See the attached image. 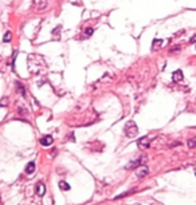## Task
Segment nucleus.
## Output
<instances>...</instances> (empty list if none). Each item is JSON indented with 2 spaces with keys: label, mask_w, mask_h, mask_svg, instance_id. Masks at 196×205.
<instances>
[{
  "label": "nucleus",
  "mask_w": 196,
  "mask_h": 205,
  "mask_svg": "<svg viewBox=\"0 0 196 205\" xmlns=\"http://www.w3.org/2000/svg\"><path fill=\"white\" fill-rule=\"evenodd\" d=\"M124 132H125V136L129 137V138H133V137H136L137 134H138V127H137L136 122H133V121L126 122L125 127H124Z\"/></svg>",
  "instance_id": "f257e3e1"
},
{
  "label": "nucleus",
  "mask_w": 196,
  "mask_h": 205,
  "mask_svg": "<svg viewBox=\"0 0 196 205\" xmlns=\"http://www.w3.org/2000/svg\"><path fill=\"white\" fill-rule=\"evenodd\" d=\"M35 192H36V195L39 196V197H43L46 193V186L43 182H38L36 184V188H35Z\"/></svg>",
  "instance_id": "f03ea898"
},
{
  "label": "nucleus",
  "mask_w": 196,
  "mask_h": 205,
  "mask_svg": "<svg viewBox=\"0 0 196 205\" xmlns=\"http://www.w3.org/2000/svg\"><path fill=\"white\" fill-rule=\"evenodd\" d=\"M172 78H173V80H175V82H181V80L184 79L183 71H181V70H176L175 73H173V75H172Z\"/></svg>",
  "instance_id": "7ed1b4c3"
},
{
  "label": "nucleus",
  "mask_w": 196,
  "mask_h": 205,
  "mask_svg": "<svg viewBox=\"0 0 196 205\" xmlns=\"http://www.w3.org/2000/svg\"><path fill=\"white\" fill-rule=\"evenodd\" d=\"M53 141L54 139H53L51 136H44L42 139H40V143H42L43 146H50L51 143H53Z\"/></svg>",
  "instance_id": "20e7f679"
},
{
  "label": "nucleus",
  "mask_w": 196,
  "mask_h": 205,
  "mask_svg": "<svg viewBox=\"0 0 196 205\" xmlns=\"http://www.w3.org/2000/svg\"><path fill=\"white\" fill-rule=\"evenodd\" d=\"M34 172H35V162L27 163V166H26V173H27V174H32Z\"/></svg>",
  "instance_id": "39448f33"
},
{
  "label": "nucleus",
  "mask_w": 196,
  "mask_h": 205,
  "mask_svg": "<svg viewBox=\"0 0 196 205\" xmlns=\"http://www.w3.org/2000/svg\"><path fill=\"white\" fill-rule=\"evenodd\" d=\"M148 174V168L147 166H142L140 169V170L137 172V176H138V178H142V177H145Z\"/></svg>",
  "instance_id": "423d86ee"
},
{
  "label": "nucleus",
  "mask_w": 196,
  "mask_h": 205,
  "mask_svg": "<svg viewBox=\"0 0 196 205\" xmlns=\"http://www.w3.org/2000/svg\"><path fill=\"white\" fill-rule=\"evenodd\" d=\"M59 188L62 189V190H70V185L67 184L66 181H60V182H59Z\"/></svg>",
  "instance_id": "0eeeda50"
},
{
  "label": "nucleus",
  "mask_w": 196,
  "mask_h": 205,
  "mask_svg": "<svg viewBox=\"0 0 196 205\" xmlns=\"http://www.w3.org/2000/svg\"><path fill=\"white\" fill-rule=\"evenodd\" d=\"M138 146H140V148H148V146H149L148 138H141L140 141H138Z\"/></svg>",
  "instance_id": "6e6552de"
},
{
  "label": "nucleus",
  "mask_w": 196,
  "mask_h": 205,
  "mask_svg": "<svg viewBox=\"0 0 196 205\" xmlns=\"http://www.w3.org/2000/svg\"><path fill=\"white\" fill-rule=\"evenodd\" d=\"M140 163H142V158H140V160L134 161V162H130V163H129V166H128V169H132V168H136V166H138ZM142 165H144V163H142Z\"/></svg>",
  "instance_id": "1a4fd4ad"
},
{
  "label": "nucleus",
  "mask_w": 196,
  "mask_h": 205,
  "mask_svg": "<svg viewBox=\"0 0 196 205\" xmlns=\"http://www.w3.org/2000/svg\"><path fill=\"white\" fill-rule=\"evenodd\" d=\"M152 44H153V48H160L161 44H163V40L161 39H154Z\"/></svg>",
  "instance_id": "9d476101"
},
{
  "label": "nucleus",
  "mask_w": 196,
  "mask_h": 205,
  "mask_svg": "<svg viewBox=\"0 0 196 205\" xmlns=\"http://www.w3.org/2000/svg\"><path fill=\"white\" fill-rule=\"evenodd\" d=\"M188 148H191V149L196 148V137H193V138H191L188 141Z\"/></svg>",
  "instance_id": "9b49d317"
},
{
  "label": "nucleus",
  "mask_w": 196,
  "mask_h": 205,
  "mask_svg": "<svg viewBox=\"0 0 196 205\" xmlns=\"http://www.w3.org/2000/svg\"><path fill=\"white\" fill-rule=\"evenodd\" d=\"M11 38H12V34H11V32L8 31V32H6V35H4L3 40H4L6 43H7V42H10V40H11Z\"/></svg>",
  "instance_id": "f8f14e48"
},
{
  "label": "nucleus",
  "mask_w": 196,
  "mask_h": 205,
  "mask_svg": "<svg viewBox=\"0 0 196 205\" xmlns=\"http://www.w3.org/2000/svg\"><path fill=\"white\" fill-rule=\"evenodd\" d=\"M93 34V28H90V27H88L86 30H85V34H83V36L85 38H89L90 35Z\"/></svg>",
  "instance_id": "ddd939ff"
},
{
  "label": "nucleus",
  "mask_w": 196,
  "mask_h": 205,
  "mask_svg": "<svg viewBox=\"0 0 196 205\" xmlns=\"http://www.w3.org/2000/svg\"><path fill=\"white\" fill-rule=\"evenodd\" d=\"M8 105V98L7 97H4L1 101H0V107H4V106H7Z\"/></svg>",
  "instance_id": "4468645a"
},
{
  "label": "nucleus",
  "mask_w": 196,
  "mask_h": 205,
  "mask_svg": "<svg viewBox=\"0 0 196 205\" xmlns=\"http://www.w3.org/2000/svg\"><path fill=\"white\" fill-rule=\"evenodd\" d=\"M175 47H176V48H172L171 50V54H173L175 51H180V46H175Z\"/></svg>",
  "instance_id": "2eb2a0df"
},
{
  "label": "nucleus",
  "mask_w": 196,
  "mask_h": 205,
  "mask_svg": "<svg viewBox=\"0 0 196 205\" xmlns=\"http://www.w3.org/2000/svg\"><path fill=\"white\" fill-rule=\"evenodd\" d=\"M195 176H196V169H195Z\"/></svg>",
  "instance_id": "dca6fc26"
}]
</instances>
